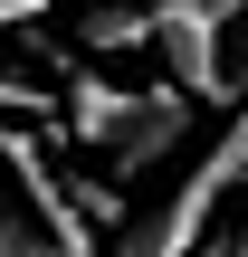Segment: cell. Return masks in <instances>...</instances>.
Returning a JSON list of instances; mask_svg holds the SVG:
<instances>
[{"mask_svg": "<svg viewBox=\"0 0 248 257\" xmlns=\"http://www.w3.org/2000/svg\"><path fill=\"white\" fill-rule=\"evenodd\" d=\"M172 257H229V238H220V248H210V238H191V248H172Z\"/></svg>", "mask_w": 248, "mask_h": 257, "instance_id": "obj_7", "label": "cell"}, {"mask_svg": "<svg viewBox=\"0 0 248 257\" xmlns=\"http://www.w3.org/2000/svg\"><path fill=\"white\" fill-rule=\"evenodd\" d=\"M86 48H153V10H134V0H96V10H86Z\"/></svg>", "mask_w": 248, "mask_h": 257, "instance_id": "obj_4", "label": "cell"}, {"mask_svg": "<svg viewBox=\"0 0 248 257\" xmlns=\"http://www.w3.org/2000/svg\"><path fill=\"white\" fill-rule=\"evenodd\" d=\"M229 29H239V0H153V57L191 105L229 95Z\"/></svg>", "mask_w": 248, "mask_h": 257, "instance_id": "obj_2", "label": "cell"}, {"mask_svg": "<svg viewBox=\"0 0 248 257\" xmlns=\"http://www.w3.org/2000/svg\"><path fill=\"white\" fill-rule=\"evenodd\" d=\"M67 134L105 162V181H124V172H153L182 134H191V95L182 86H143V95H124V86H105L96 67L67 86Z\"/></svg>", "mask_w": 248, "mask_h": 257, "instance_id": "obj_1", "label": "cell"}, {"mask_svg": "<svg viewBox=\"0 0 248 257\" xmlns=\"http://www.w3.org/2000/svg\"><path fill=\"white\" fill-rule=\"evenodd\" d=\"M220 200H248V95L220 114V134L201 143V162H191V181L172 191V210H153L162 229H172V248H191L201 229H210V210Z\"/></svg>", "mask_w": 248, "mask_h": 257, "instance_id": "obj_3", "label": "cell"}, {"mask_svg": "<svg viewBox=\"0 0 248 257\" xmlns=\"http://www.w3.org/2000/svg\"><path fill=\"white\" fill-rule=\"evenodd\" d=\"M229 257H248V210H239V229H229Z\"/></svg>", "mask_w": 248, "mask_h": 257, "instance_id": "obj_8", "label": "cell"}, {"mask_svg": "<svg viewBox=\"0 0 248 257\" xmlns=\"http://www.w3.org/2000/svg\"><path fill=\"white\" fill-rule=\"evenodd\" d=\"M48 0H0V29H19V19H38Z\"/></svg>", "mask_w": 248, "mask_h": 257, "instance_id": "obj_6", "label": "cell"}, {"mask_svg": "<svg viewBox=\"0 0 248 257\" xmlns=\"http://www.w3.org/2000/svg\"><path fill=\"white\" fill-rule=\"evenodd\" d=\"M86 257H172V229L143 219V229H124V238H105V248H86Z\"/></svg>", "mask_w": 248, "mask_h": 257, "instance_id": "obj_5", "label": "cell"}]
</instances>
